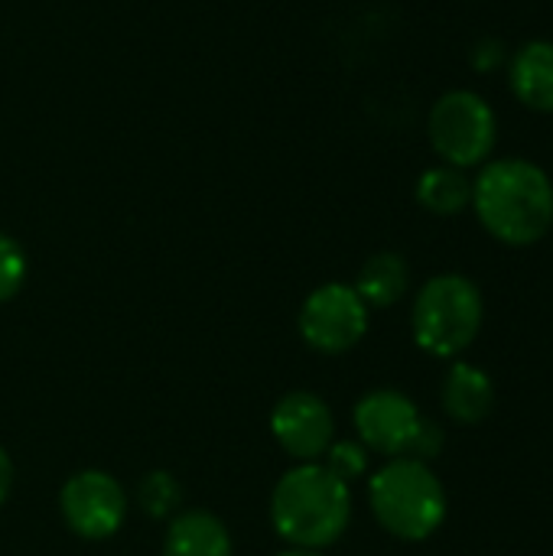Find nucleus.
Masks as SVG:
<instances>
[{"label": "nucleus", "mask_w": 553, "mask_h": 556, "mask_svg": "<svg viewBox=\"0 0 553 556\" xmlns=\"http://www.w3.org/2000/svg\"><path fill=\"white\" fill-rule=\"evenodd\" d=\"M473 208L495 241L508 248L538 244L553 225V179L525 156L489 160L473 179Z\"/></svg>", "instance_id": "nucleus-1"}, {"label": "nucleus", "mask_w": 553, "mask_h": 556, "mask_svg": "<svg viewBox=\"0 0 553 556\" xmlns=\"http://www.w3.org/2000/svg\"><path fill=\"white\" fill-rule=\"evenodd\" d=\"M352 521V489L323 463H300L271 492V525L277 538L300 551L332 547Z\"/></svg>", "instance_id": "nucleus-2"}, {"label": "nucleus", "mask_w": 553, "mask_h": 556, "mask_svg": "<svg viewBox=\"0 0 553 556\" xmlns=\"http://www.w3.org/2000/svg\"><path fill=\"white\" fill-rule=\"evenodd\" d=\"M368 502L375 521L407 544L433 538L447 521L443 482L427 463L411 456H398L372 476Z\"/></svg>", "instance_id": "nucleus-3"}, {"label": "nucleus", "mask_w": 553, "mask_h": 556, "mask_svg": "<svg viewBox=\"0 0 553 556\" xmlns=\"http://www.w3.org/2000/svg\"><path fill=\"white\" fill-rule=\"evenodd\" d=\"M482 293L463 274H440L427 280L414 300L411 329L414 342L437 358H456L482 329Z\"/></svg>", "instance_id": "nucleus-4"}, {"label": "nucleus", "mask_w": 553, "mask_h": 556, "mask_svg": "<svg viewBox=\"0 0 553 556\" xmlns=\"http://www.w3.org/2000/svg\"><path fill=\"white\" fill-rule=\"evenodd\" d=\"M427 134L447 166L473 169L489 163L499 140V117L479 91L453 88L433 101Z\"/></svg>", "instance_id": "nucleus-5"}, {"label": "nucleus", "mask_w": 553, "mask_h": 556, "mask_svg": "<svg viewBox=\"0 0 553 556\" xmlns=\"http://www.w3.org/2000/svg\"><path fill=\"white\" fill-rule=\"evenodd\" d=\"M303 342L319 355H345L368 332V306L349 283L316 287L297 316Z\"/></svg>", "instance_id": "nucleus-6"}, {"label": "nucleus", "mask_w": 553, "mask_h": 556, "mask_svg": "<svg viewBox=\"0 0 553 556\" xmlns=\"http://www.w3.org/2000/svg\"><path fill=\"white\" fill-rule=\"evenodd\" d=\"M127 505L124 485L101 469H81L68 476L59 492L62 521L81 541L114 538L127 521Z\"/></svg>", "instance_id": "nucleus-7"}, {"label": "nucleus", "mask_w": 553, "mask_h": 556, "mask_svg": "<svg viewBox=\"0 0 553 556\" xmlns=\"http://www.w3.org/2000/svg\"><path fill=\"white\" fill-rule=\"evenodd\" d=\"M271 433L290 459L319 463L336 443V417L319 394L290 391L271 410Z\"/></svg>", "instance_id": "nucleus-8"}, {"label": "nucleus", "mask_w": 553, "mask_h": 556, "mask_svg": "<svg viewBox=\"0 0 553 556\" xmlns=\"http://www.w3.org/2000/svg\"><path fill=\"white\" fill-rule=\"evenodd\" d=\"M355 430H359V443L372 453H381L388 459L407 456L414 433L424 420V414L417 410V404L394 391V388H378L368 391L359 404H355Z\"/></svg>", "instance_id": "nucleus-9"}, {"label": "nucleus", "mask_w": 553, "mask_h": 556, "mask_svg": "<svg viewBox=\"0 0 553 556\" xmlns=\"http://www.w3.org/2000/svg\"><path fill=\"white\" fill-rule=\"evenodd\" d=\"M512 94L538 114H553V39H528L508 59Z\"/></svg>", "instance_id": "nucleus-10"}, {"label": "nucleus", "mask_w": 553, "mask_h": 556, "mask_svg": "<svg viewBox=\"0 0 553 556\" xmlns=\"http://www.w3.org/2000/svg\"><path fill=\"white\" fill-rule=\"evenodd\" d=\"M163 556H235L222 518L205 508H183L163 534Z\"/></svg>", "instance_id": "nucleus-11"}, {"label": "nucleus", "mask_w": 553, "mask_h": 556, "mask_svg": "<svg viewBox=\"0 0 553 556\" xmlns=\"http://www.w3.org/2000/svg\"><path fill=\"white\" fill-rule=\"evenodd\" d=\"M495 407V384L492 378L469 362H456L443 381V410L453 424L476 427Z\"/></svg>", "instance_id": "nucleus-12"}, {"label": "nucleus", "mask_w": 553, "mask_h": 556, "mask_svg": "<svg viewBox=\"0 0 553 556\" xmlns=\"http://www.w3.org/2000/svg\"><path fill=\"white\" fill-rule=\"evenodd\" d=\"M411 287V267L398 251H378L372 254L355 280V293L365 300L368 309H388L407 296Z\"/></svg>", "instance_id": "nucleus-13"}, {"label": "nucleus", "mask_w": 553, "mask_h": 556, "mask_svg": "<svg viewBox=\"0 0 553 556\" xmlns=\"http://www.w3.org/2000/svg\"><path fill=\"white\" fill-rule=\"evenodd\" d=\"M417 202L433 215H460L473 205V179L456 166H430L417 179Z\"/></svg>", "instance_id": "nucleus-14"}, {"label": "nucleus", "mask_w": 553, "mask_h": 556, "mask_svg": "<svg viewBox=\"0 0 553 556\" xmlns=\"http://www.w3.org/2000/svg\"><path fill=\"white\" fill-rule=\"evenodd\" d=\"M137 508L147 515V518H173L183 511V485L173 472L166 469H153L140 479L137 485Z\"/></svg>", "instance_id": "nucleus-15"}, {"label": "nucleus", "mask_w": 553, "mask_h": 556, "mask_svg": "<svg viewBox=\"0 0 553 556\" xmlns=\"http://www.w3.org/2000/svg\"><path fill=\"white\" fill-rule=\"evenodd\" d=\"M323 459H326L323 466H326L332 476H339L345 485H352L355 479H362V476L368 472V450H365L362 443H355V440L332 443V446L326 450Z\"/></svg>", "instance_id": "nucleus-16"}, {"label": "nucleus", "mask_w": 553, "mask_h": 556, "mask_svg": "<svg viewBox=\"0 0 553 556\" xmlns=\"http://www.w3.org/2000/svg\"><path fill=\"white\" fill-rule=\"evenodd\" d=\"M26 270H29V264H26L23 248L10 235L0 231V303H10L23 290Z\"/></svg>", "instance_id": "nucleus-17"}, {"label": "nucleus", "mask_w": 553, "mask_h": 556, "mask_svg": "<svg viewBox=\"0 0 553 556\" xmlns=\"http://www.w3.org/2000/svg\"><path fill=\"white\" fill-rule=\"evenodd\" d=\"M443 443H447L443 427L424 417L420 427H417V433H414V443H411V453L407 456L411 459H420V463H430V459H437L443 453Z\"/></svg>", "instance_id": "nucleus-18"}, {"label": "nucleus", "mask_w": 553, "mask_h": 556, "mask_svg": "<svg viewBox=\"0 0 553 556\" xmlns=\"http://www.w3.org/2000/svg\"><path fill=\"white\" fill-rule=\"evenodd\" d=\"M469 62H473L476 72H495V68H502L508 62V46L502 39H495V36H486V39L473 42Z\"/></svg>", "instance_id": "nucleus-19"}, {"label": "nucleus", "mask_w": 553, "mask_h": 556, "mask_svg": "<svg viewBox=\"0 0 553 556\" xmlns=\"http://www.w3.org/2000/svg\"><path fill=\"white\" fill-rule=\"evenodd\" d=\"M10 489H13V463H10L7 450L0 446V505L10 498Z\"/></svg>", "instance_id": "nucleus-20"}, {"label": "nucleus", "mask_w": 553, "mask_h": 556, "mask_svg": "<svg viewBox=\"0 0 553 556\" xmlns=\"http://www.w3.org/2000/svg\"><path fill=\"white\" fill-rule=\"evenodd\" d=\"M277 556H323L319 551H300V547H290V551H284V554Z\"/></svg>", "instance_id": "nucleus-21"}]
</instances>
